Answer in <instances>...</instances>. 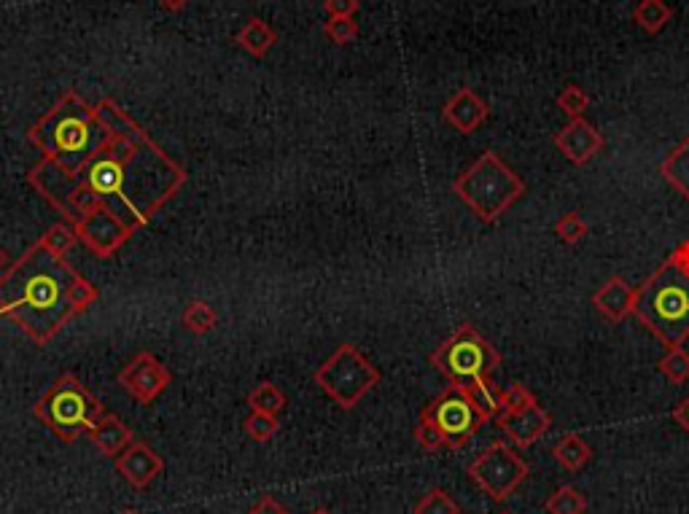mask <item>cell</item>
I'll list each match as a JSON object with an SVG mask.
<instances>
[{"label":"cell","instance_id":"obj_1","mask_svg":"<svg viewBox=\"0 0 689 514\" xmlns=\"http://www.w3.org/2000/svg\"><path fill=\"white\" fill-rule=\"evenodd\" d=\"M95 108L105 122V138L87 165L68 175L41 159L27 170V183L73 227L105 208L138 235L181 194L189 173L116 100L103 97Z\"/></svg>","mask_w":689,"mask_h":514},{"label":"cell","instance_id":"obj_2","mask_svg":"<svg viewBox=\"0 0 689 514\" xmlns=\"http://www.w3.org/2000/svg\"><path fill=\"white\" fill-rule=\"evenodd\" d=\"M97 299L100 288L41 240L0 275V318L14 323L38 348H46Z\"/></svg>","mask_w":689,"mask_h":514},{"label":"cell","instance_id":"obj_3","mask_svg":"<svg viewBox=\"0 0 689 514\" xmlns=\"http://www.w3.org/2000/svg\"><path fill=\"white\" fill-rule=\"evenodd\" d=\"M105 138V122L79 92H62L41 119L27 127V143L62 173H79Z\"/></svg>","mask_w":689,"mask_h":514},{"label":"cell","instance_id":"obj_4","mask_svg":"<svg viewBox=\"0 0 689 514\" xmlns=\"http://www.w3.org/2000/svg\"><path fill=\"white\" fill-rule=\"evenodd\" d=\"M633 315L668 348L689 340V240H681L636 288Z\"/></svg>","mask_w":689,"mask_h":514},{"label":"cell","instance_id":"obj_5","mask_svg":"<svg viewBox=\"0 0 689 514\" xmlns=\"http://www.w3.org/2000/svg\"><path fill=\"white\" fill-rule=\"evenodd\" d=\"M453 194L482 224H496L523 197L525 181L496 151H485L469 170L455 178Z\"/></svg>","mask_w":689,"mask_h":514},{"label":"cell","instance_id":"obj_6","mask_svg":"<svg viewBox=\"0 0 689 514\" xmlns=\"http://www.w3.org/2000/svg\"><path fill=\"white\" fill-rule=\"evenodd\" d=\"M33 415L52 431L60 442H76L81 434H89L105 415L103 401L89 391L73 372H65L54 380L35 401Z\"/></svg>","mask_w":689,"mask_h":514},{"label":"cell","instance_id":"obj_7","mask_svg":"<svg viewBox=\"0 0 689 514\" xmlns=\"http://www.w3.org/2000/svg\"><path fill=\"white\" fill-rule=\"evenodd\" d=\"M428 361L439 375L447 377V383L471 388L485 377L496 375V369L501 366V353L471 323H461L442 345H437Z\"/></svg>","mask_w":689,"mask_h":514},{"label":"cell","instance_id":"obj_8","mask_svg":"<svg viewBox=\"0 0 689 514\" xmlns=\"http://www.w3.org/2000/svg\"><path fill=\"white\" fill-rule=\"evenodd\" d=\"M313 380L340 410L350 412L375 391L383 375L353 342H342L340 348L315 369Z\"/></svg>","mask_w":689,"mask_h":514},{"label":"cell","instance_id":"obj_9","mask_svg":"<svg viewBox=\"0 0 689 514\" xmlns=\"http://www.w3.org/2000/svg\"><path fill=\"white\" fill-rule=\"evenodd\" d=\"M469 480L496 504H504L515 496L520 485L528 480V463L515 445L509 442H493L469 463Z\"/></svg>","mask_w":689,"mask_h":514},{"label":"cell","instance_id":"obj_10","mask_svg":"<svg viewBox=\"0 0 689 514\" xmlns=\"http://www.w3.org/2000/svg\"><path fill=\"white\" fill-rule=\"evenodd\" d=\"M420 418L437 428V434L445 442V450H461V447L469 445L485 423L480 412L474 410L466 388L453 383L447 385L431 404L423 407Z\"/></svg>","mask_w":689,"mask_h":514},{"label":"cell","instance_id":"obj_11","mask_svg":"<svg viewBox=\"0 0 689 514\" xmlns=\"http://www.w3.org/2000/svg\"><path fill=\"white\" fill-rule=\"evenodd\" d=\"M173 375L151 350H140L130 364L119 372V385L138 404H154L170 388Z\"/></svg>","mask_w":689,"mask_h":514},{"label":"cell","instance_id":"obj_12","mask_svg":"<svg viewBox=\"0 0 689 514\" xmlns=\"http://www.w3.org/2000/svg\"><path fill=\"white\" fill-rule=\"evenodd\" d=\"M76 232H79L81 243L87 245L97 259H111L114 253H119V248H124L135 237V229L130 224H124L122 218L105 208L79 221Z\"/></svg>","mask_w":689,"mask_h":514},{"label":"cell","instance_id":"obj_13","mask_svg":"<svg viewBox=\"0 0 689 514\" xmlns=\"http://www.w3.org/2000/svg\"><path fill=\"white\" fill-rule=\"evenodd\" d=\"M552 143L571 165L582 167L601 154L603 146H606V138H603L601 130H595V124H590L582 116V119H571L566 127H560Z\"/></svg>","mask_w":689,"mask_h":514},{"label":"cell","instance_id":"obj_14","mask_svg":"<svg viewBox=\"0 0 689 514\" xmlns=\"http://www.w3.org/2000/svg\"><path fill=\"white\" fill-rule=\"evenodd\" d=\"M496 423L504 431L509 445H515L517 450H528L550 431L552 415L541 404H531V407H523V410L501 412Z\"/></svg>","mask_w":689,"mask_h":514},{"label":"cell","instance_id":"obj_15","mask_svg":"<svg viewBox=\"0 0 689 514\" xmlns=\"http://www.w3.org/2000/svg\"><path fill=\"white\" fill-rule=\"evenodd\" d=\"M116 461V471L122 474L124 480L130 482V488L146 490L151 482L157 480L159 474L165 471V458L149 445V442H132Z\"/></svg>","mask_w":689,"mask_h":514},{"label":"cell","instance_id":"obj_16","mask_svg":"<svg viewBox=\"0 0 689 514\" xmlns=\"http://www.w3.org/2000/svg\"><path fill=\"white\" fill-rule=\"evenodd\" d=\"M442 116H445V122L453 130H458L461 135H471V132H477L482 124L488 122L490 105L474 89L463 87L447 100L445 108H442Z\"/></svg>","mask_w":689,"mask_h":514},{"label":"cell","instance_id":"obj_17","mask_svg":"<svg viewBox=\"0 0 689 514\" xmlns=\"http://www.w3.org/2000/svg\"><path fill=\"white\" fill-rule=\"evenodd\" d=\"M633 302H636V288L620 275H611L593 294V307L609 323H622L628 315H633Z\"/></svg>","mask_w":689,"mask_h":514},{"label":"cell","instance_id":"obj_18","mask_svg":"<svg viewBox=\"0 0 689 514\" xmlns=\"http://www.w3.org/2000/svg\"><path fill=\"white\" fill-rule=\"evenodd\" d=\"M87 436L89 442L97 447V453L105 455V458H119L135 442L132 428L119 415H111V412H105L100 423Z\"/></svg>","mask_w":689,"mask_h":514},{"label":"cell","instance_id":"obj_19","mask_svg":"<svg viewBox=\"0 0 689 514\" xmlns=\"http://www.w3.org/2000/svg\"><path fill=\"white\" fill-rule=\"evenodd\" d=\"M593 447L587 445V439L582 434H576V431H568V434H563L552 445V458H555V463H558L560 469L571 471V474H576V471H582L587 466V463L593 461Z\"/></svg>","mask_w":689,"mask_h":514},{"label":"cell","instance_id":"obj_20","mask_svg":"<svg viewBox=\"0 0 689 514\" xmlns=\"http://www.w3.org/2000/svg\"><path fill=\"white\" fill-rule=\"evenodd\" d=\"M235 44L251 57H264L272 46L278 44V33L272 30L262 17H251L235 35Z\"/></svg>","mask_w":689,"mask_h":514},{"label":"cell","instance_id":"obj_21","mask_svg":"<svg viewBox=\"0 0 689 514\" xmlns=\"http://www.w3.org/2000/svg\"><path fill=\"white\" fill-rule=\"evenodd\" d=\"M660 175L668 181V186L676 189V194L689 202V135L663 159Z\"/></svg>","mask_w":689,"mask_h":514},{"label":"cell","instance_id":"obj_22","mask_svg":"<svg viewBox=\"0 0 689 514\" xmlns=\"http://www.w3.org/2000/svg\"><path fill=\"white\" fill-rule=\"evenodd\" d=\"M466 393H469L474 410L480 412L485 423L496 420L504 412V388H498L493 383V377H485L480 383H474L471 388H466Z\"/></svg>","mask_w":689,"mask_h":514},{"label":"cell","instance_id":"obj_23","mask_svg":"<svg viewBox=\"0 0 689 514\" xmlns=\"http://www.w3.org/2000/svg\"><path fill=\"white\" fill-rule=\"evenodd\" d=\"M671 17L673 9L665 0H638V6L633 9V22L649 35L663 33Z\"/></svg>","mask_w":689,"mask_h":514},{"label":"cell","instance_id":"obj_24","mask_svg":"<svg viewBox=\"0 0 689 514\" xmlns=\"http://www.w3.org/2000/svg\"><path fill=\"white\" fill-rule=\"evenodd\" d=\"M544 512L547 514H585L587 496L574 485H560L547 501H544Z\"/></svg>","mask_w":689,"mask_h":514},{"label":"cell","instance_id":"obj_25","mask_svg":"<svg viewBox=\"0 0 689 514\" xmlns=\"http://www.w3.org/2000/svg\"><path fill=\"white\" fill-rule=\"evenodd\" d=\"M181 323H184L189 332L197 334V337H205V334H210L219 326V315H216V310H213L208 302L194 299V302L186 305L184 315H181Z\"/></svg>","mask_w":689,"mask_h":514},{"label":"cell","instance_id":"obj_26","mask_svg":"<svg viewBox=\"0 0 689 514\" xmlns=\"http://www.w3.org/2000/svg\"><path fill=\"white\" fill-rule=\"evenodd\" d=\"M248 407L253 412H267V415H278L286 407V393L270 380H262L251 393H248Z\"/></svg>","mask_w":689,"mask_h":514},{"label":"cell","instance_id":"obj_27","mask_svg":"<svg viewBox=\"0 0 689 514\" xmlns=\"http://www.w3.org/2000/svg\"><path fill=\"white\" fill-rule=\"evenodd\" d=\"M38 240H41L49 251L57 253V256H68V253L76 248V243H79V232H76V227H73L70 221H57V224H52V227L46 229L44 237H38Z\"/></svg>","mask_w":689,"mask_h":514},{"label":"cell","instance_id":"obj_28","mask_svg":"<svg viewBox=\"0 0 689 514\" xmlns=\"http://www.w3.org/2000/svg\"><path fill=\"white\" fill-rule=\"evenodd\" d=\"M657 369H660V375L668 377V383H673V385L687 383L689 380V353L684 350V345H681V348L665 350V356L657 361Z\"/></svg>","mask_w":689,"mask_h":514},{"label":"cell","instance_id":"obj_29","mask_svg":"<svg viewBox=\"0 0 689 514\" xmlns=\"http://www.w3.org/2000/svg\"><path fill=\"white\" fill-rule=\"evenodd\" d=\"M412 514H463L458 501H455L447 490L431 488L426 496H420V501L412 506Z\"/></svg>","mask_w":689,"mask_h":514},{"label":"cell","instance_id":"obj_30","mask_svg":"<svg viewBox=\"0 0 689 514\" xmlns=\"http://www.w3.org/2000/svg\"><path fill=\"white\" fill-rule=\"evenodd\" d=\"M243 431L248 434V439H253V442L264 445V442H270L272 436L280 431L278 415H267V412H253L251 410V415L243 420Z\"/></svg>","mask_w":689,"mask_h":514},{"label":"cell","instance_id":"obj_31","mask_svg":"<svg viewBox=\"0 0 689 514\" xmlns=\"http://www.w3.org/2000/svg\"><path fill=\"white\" fill-rule=\"evenodd\" d=\"M323 35L337 46H348L358 38L356 17H329L323 22Z\"/></svg>","mask_w":689,"mask_h":514},{"label":"cell","instance_id":"obj_32","mask_svg":"<svg viewBox=\"0 0 689 514\" xmlns=\"http://www.w3.org/2000/svg\"><path fill=\"white\" fill-rule=\"evenodd\" d=\"M558 108L563 111V114L571 116V119H582L587 108H590V95H587L582 87L568 84V87L558 95Z\"/></svg>","mask_w":689,"mask_h":514},{"label":"cell","instance_id":"obj_33","mask_svg":"<svg viewBox=\"0 0 689 514\" xmlns=\"http://www.w3.org/2000/svg\"><path fill=\"white\" fill-rule=\"evenodd\" d=\"M587 232H590V227H587V221L579 216L576 210L566 213V216L560 218L558 224H555V235H558L566 245H576L579 240H585Z\"/></svg>","mask_w":689,"mask_h":514},{"label":"cell","instance_id":"obj_34","mask_svg":"<svg viewBox=\"0 0 689 514\" xmlns=\"http://www.w3.org/2000/svg\"><path fill=\"white\" fill-rule=\"evenodd\" d=\"M531 404H539V399L533 396L523 383H515L504 388V412L523 410V407H531Z\"/></svg>","mask_w":689,"mask_h":514},{"label":"cell","instance_id":"obj_35","mask_svg":"<svg viewBox=\"0 0 689 514\" xmlns=\"http://www.w3.org/2000/svg\"><path fill=\"white\" fill-rule=\"evenodd\" d=\"M361 0H323V11L329 17H356Z\"/></svg>","mask_w":689,"mask_h":514},{"label":"cell","instance_id":"obj_36","mask_svg":"<svg viewBox=\"0 0 689 514\" xmlns=\"http://www.w3.org/2000/svg\"><path fill=\"white\" fill-rule=\"evenodd\" d=\"M248 514H291V512H288L286 506L280 504L275 496H262L256 504L251 506V509H248Z\"/></svg>","mask_w":689,"mask_h":514},{"label":"cell","instance_id":"obj_37","mask_svg":"<svg viewBox=\"0 0 689 514\" xmlns=\"http://www.w3.org/2000/svg\"><path fill=\"white\" fill-rule=\"evenodd\" d=\"M671 418L679 423V428L684 431V434L689 436V396L687 399H681L676 407H673V412H671Z\"/></svg>","mask_w":689,"mask_h":514},{"label":"cell","instance_id":"obj_38","mask_svg":"<svg viewBox=\"0 0 689 514\" xmlns=\"http://www.w3.org/2000/svg\"><path fill=\"white\" fill-rule=\"evenodd\" d=\"M189 0H159V6L167 11H181Z\"/></svg>","mask_w":689,"mask_h":514},{"label":"cell","instance_id":"obj_39","mask_svg":"<svg viewBox=\"0 0 689 514\" xmlns=\"http://www.w3.org/2000/svg\"><path fill=\"white\" fill-rule=\"evenodd\" d=\"M6 267H9V253L0 248V270H6Z\"/></svg>","mask_w":689,"mask_h":514},{"label":"cell","instance_id":"obj_40","mask_svg":"<svg viewBox=\"0 0 689 514\" xmlns=\"http://www.w3.org/2000/svg\"><path fill=\"white\" fill-rule=\"evenodd\" d=\"M313 514H332V512H326V509H315Z\"/></svg>","mask_w":689,"mask_h":514},{"label":"cell","instance_id":"obj_41","mask_svg":"<svg viewBox=\"0 0 689 514\" xmlns=\"http://www.w3.org/2000/svg\"><path fill=\"white\" fill-rule=\"evenodd\" d=\"M122 514H140V512H135V509H127V512H122Z\"/></svg>","mask_w":689,"mask_h":514},{"label":"cell","instance_id":"obj_42","mask_svg":"<svg viewBox=\"0 0 689 514\" xmlns=\"http://www.w3.org/2000/svg\"><path fill=\"white\" fill-rule=\"evenodd\" d=\"M498 514H512V512H498Z\"/></svg>","mask_w":689,"mask_h":514}]
</instances>
